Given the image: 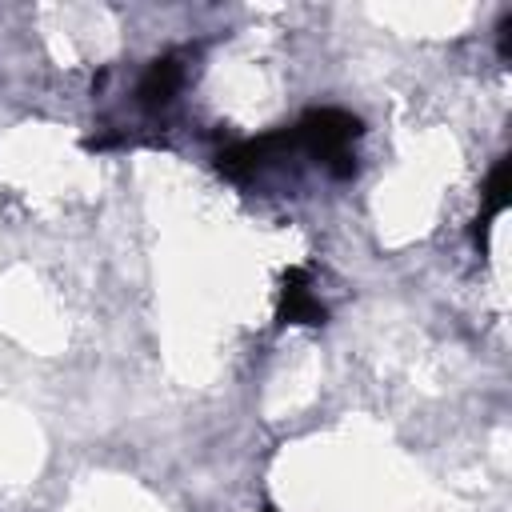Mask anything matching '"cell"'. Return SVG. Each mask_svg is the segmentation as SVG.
I'll return each mask as SVG.
<instances>
[{
	"mask_svg": "<svg viewBox=\"0 0 512 512\" xmlns=\"http://www.w3.org/2000/svg\"><path fill=\"white\" fill-rule=\"evenodd\" d=\"M260 512H280V508H276L272 500H264V504H260Z\"/></svg>",
	"mask_w": 512,
	"mask_h": 512,
	"instance_id": "obj_6",
	"label": "cell"
},
{
	"mask_svg": "<svg viewBox=\"0 0 512 512\" xmlns=\"http://www.w3.org/2000/svg\"><path fill=\"white\" fill-rule=\"evenodd\" d=\"M200 56H204V44H176V48L152 56L148 68L140 72L136 88H132V104L144 116H164L184 96V88L192 84Z\"/></svg>",
	"mask_w": 512,
	"mask_h": 512,
	"instance_id": "obj_2",
	"label": "cell"
},
{
	"mask_svg": "<svg viewBox=\"0 0 512 512\" xmlns=\"http://www.w3.org/2000/svg\"><path fill=\"white\" fill-rule=\"evenodd\" d=\"M496 44H500V60L508 64L512 60V8L500 16V24H496Z\"/></svg>",
	"mask_w": 512,
	"mask_h": 512,
	"instance_id": "obj_5",
	"label": "cell"
},
{
	"mask_svg": "<svg viewBox=\"0 0 512 512\" xmlns=\"http://www.w3.org/2000/svg\"><path fill=\"white\" fill-rule=\"evenodd\" d=\"M508 204H512V156L504 152L496 164H492V172H488V180H484V188H480V212H476V224H472V248L484 256L488 252V232H492V224L508 212Z\"/></svg>",
	"mask_w": 512,
	"mask_h": 512,
	"instance_id": "obj_4",
	"label": "cell"
},
{
	"mask_svg": "<svg viewBox=\"0 0 512 512\" xmlns=\"http://www.w3.org/2000/svg\"><path fill=\"white\" fill-rule=\"evenodd\" d=\"M324 328L328 324V308L316 296L312 272L304 264H288L280 272V288H276V328Z\"/></svg>",
	"mask_w": 512,
	"mask_h": 512,
	"instance_id": "obj_3",
	"label": "cell"
},
{
	"mask_svg": "<svg viewBox=\"0 0 512 512\" xmlns=\"http://www.w3.org/2000/svg\"><path fill=\"white\" fill-rule=\"evenodd\" d=\"M292 140L296 152L304 160V168L328 176V180H352L360 172V140H364V120L348 108H308L300 112L292 124Z\"/></svg>",
	"mask_w": 512,
	"mask_h": 512,
	"instance_id": "obj_1",
	"label": "cell"
}]
</instances>
